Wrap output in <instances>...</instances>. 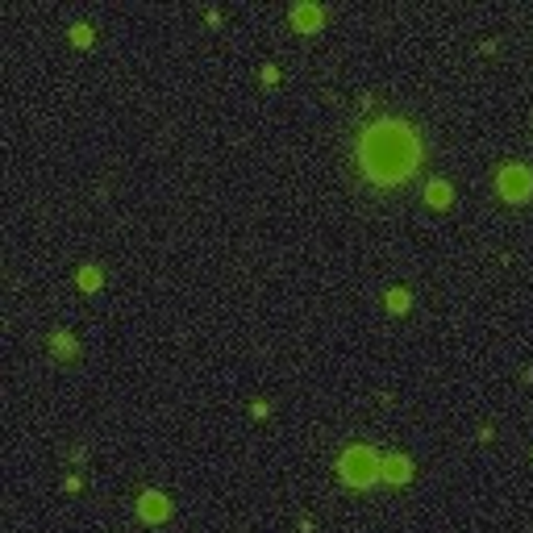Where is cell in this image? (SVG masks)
<instances>
[{
    "label": "cell",
    "mask_w": 533,
    "mask_h": 533,
    "mask_svg": "<svg viewBox=\"0 0 533 533\" xmlns=\"http://www.w3.org/2000/svg\"><path fill=\"white\" fill-rule=\"evenodd\" d=\"M417 158H421V146H417V134L400 121H380V125H371L358 142V163L362 171L392 188L400 179H408L417 171Z\"/></svg>",
    "instance_id": "cell-1"
},
{
    "label": "cell",
    "mask_w": 533,
    "mask_h": 533,
    "mask_svg": "<svg viewBox=\"0 0 533 533\" xmlns=\"http://www.w3.org/2000/svg\"><path fill=\"white\" fill-rule=\"evenodd\" d=\"M384 475V462L375 450H367V446H354L342 454V479L350 488H367V484H375V479Z\"/></svg>",
    "instance_id": "cell-2"
},
{
    "label": "cell",
    "mask_w": 533,
    "mask_h": 533,
    "mask_svg": "<svg viewBox=\"0 0 533 533\" xmlns=\"http://www.w3.org/2000/svg\"><path fill=\"white\" fill-rule=\"evenodd\" d=\"M496 188H500V196H504V200L521 204V200H529V196H533V175H529L525 167H504V171H500V179H496Z\"/></svg>",
    "instance_id": "cell-3"
},
{
    "label": "cell",
    "mask_w": 533,
    "mask_h": 533,
    "mask_svg": "<svg viewBox=\"0 0 533 533\" xmlns=\"http://www.w3.org/2000/svg\"><path fill=\"white\" fill-rule=\"evenodd\" d=\"M138 508H142V517H146V521H163V517L171 512V500H167V496H158V492H146Z\"/></svg>",
    "instance_id": "cell-4"
},
{
    "label": "cell",
    "mask_w": 533,
    "mask_h": 533,
    "mask_svg": "<svg viewBox=\"0 0 533 533\" xmlns=\"http://www.w3.org/2000/svg\"><path fill=\"white\" fill-rule=\"evenodd\" d=\"M384 475L392 479V484H404V479L412 475V462H408V458H388V462H384Z\"/></svg>",
    "instance_id": "cell-5"
},
{
    "label": "cell",
    "mask_w": 533,
    "mask_h": 533,
    "mask_svg": "<svg viewBox=\"0 0 533 533\" xmlns=\"http://www.w3.org/2000/svg\"><path fill=\"white\" fill-rule=\"evenodd\" d=\"M292 25H296V29H317V25H321V13H317V9H296V13H292Z\"/></svg>",
    "instance_id": "cell-6"
},
{
    "label": "cell",
    "mask_w": 533,
    "mask_h": 533,
    "mask_svg": "<svg viewBox=\"0 0 533 533\" xmlns=\"http://www.w3.org/2000/svg\"><path fill=\"white\" fill-rule=\"evenodd\" d=\"M425 196H430V204H438V208L450 204V188H446V184H430V192H425Z\"/></svg>",
    "instance_id": "cell-7"
},
{
    "label": "cell",
    "mask_w": 533,
    "mask_h": 533,
    "mask_svg": "<svg viewBox=\"0 0 533 533\" xmlns=\"http://www.w3.org/2000/svg\"><path fill=\"white\" fill-rule=\"evenodd\" d=\"M388 308H392V312H404V308H408V292H388Z\"/></svg>",
    "instance_id": "cell-8"
},
{
    "label": "cell",
    "mask_w": 533,
    "mask_h": 533,
    "mask_svg": "<svg viewBox=\"0 0 533 533\" xmlns=\"http://www.w3.org/2000/svg\"><path fill=\"white\" fill-rule=\"evenodd\" d=\"M96 284H100V275H96V271H92V266H88V271H84V275H79V288H88V292H92V288H96Z\"/></svg>",
    "instance_id": "cell-9"
},
{
    "label": "cell",
    "mask_w": 533,
    "mask_h": 533,
    "mask_svg": "<svg viewBox=\"0 0 533 533\" xmlns=\"http://www.w3.org/2000/svg\"><path fill=\"white\" fill-rule=\"evenodd\" d=\"M55 350H59V354H75V342H71V338H63V334H59V338H55Z\"/></svg>",
    "instance_id": "cell-10"
}]
</instances>
